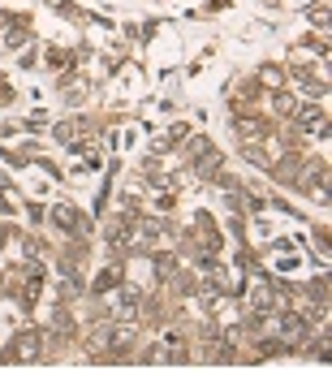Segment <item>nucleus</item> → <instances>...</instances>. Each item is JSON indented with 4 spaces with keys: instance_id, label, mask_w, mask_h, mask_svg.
<instances>
[{
    "instance_id": "7ed1b4c3",
    "label": "nucleus",
    "mask_w": 332,
    "mask_h": 388,
    "mask_svg": "<svg viewBox=\"0 0 332 388\" xmlns=\"http://www.w3.org/2000/svg\"><path fill=\"white\" fill-rule=\"evenodd\" d=\"M302 173H306V177H302V190H311L320 203H328V164H306Z\"/></svg>"
},
{
    "instance_id": "6e6552de",
    "label": "nucleus",
    "mask_w": 332,
    "mask_h": 388,
    "mask_svg": "<svg viewBox=\"0 0 332 388\" xmlns=\"http://www.w3.org/2000/svg\"><path fill=\"white\" fill-rule=\"evenodd\" d=\"M108 333H112V345H130L134 337H139V328H134V324H116V328H108Z\"/></svg>"
},
{
    "instance_id": "9b49d317",
    "label": "nucleus",
    "mask_w": 332,
    "mask_h": 388,
    "mask_svg": "<svg viewBox=\"0 0 332 388\" xmlns=\"http://www.w3.org/2000/svg\"><path fill=\"white\" fill-rule=\"evenodd\" d=\"M0 362H5V349H0Z\"/></svg>"
},
{
    "instance_id": "0eeeda50",
    "label": "nucleus",
    "mask_w": 332,
    "mask_h": 388,
    "mask_svg": "<svg viewBox=\"0 0 332 388\" xmlns=\"http://www.w3.org/2000/svg\"><path fill=\"white\" fill-rule=\"evenodd\" d=\"M259 87L281 91V87H285V69H281V65H263V69H259Z\"/></svg>"
},
{
    "instance_id": "39448f33",
    "label": "nucleus",
    "mask_w": 332,
    "mask_h": 388,
    "mask_svg": "<svg viewBox=\"0 0 332 388\" xmlns=\"http://www.w3.org/2000/svg\"><path fill=\"white\" fill-rule=\"evenodd\" d=\"M194 173H199L203 182H211V177H220V151H203V155H194Z\"/></svg>"
},
{
    "instance_id": "9d476101",
    "label": "nucleus",
    "mask_w": 332,
    "mask_h": 388,
    "mask_svg": "<svg viewBox=\"0 0 332 388\" xmlns=\"http://www.w3.org/2000/svg\"><path fill=\"white\" fill-rule=\"evenodd\" d=\"M5 100H13V87L5 82V78H0V104H5Z\"/></svg>"
},
{
    "instance_id": "f257e3e1",
    "label": "nucleus",
    "mask_w": 332,
    "mask_h": 388,
    "mask_svg": "<svg viewBox=\"0 0 332 388\" xmlns=\"http://www.w3.org/2000/svg\"><path fill=\"white\" fill-rule=\"evenodd\" d=\"M44 358V337L39 333H17L5 349V362H39Z\"/></svg>"
},
{
    "instance_id": "20e7f679",
    "label": "nucleus",
    "mask_w": 332,
    "mask_h": 388,
    "mask_svg": "<svg viewBox=\"0 0 332 388\" xmlns=\"http://www.w3.org/2000/svg\"><path fill=\"white\" fill-rule=\"evenodd\" d=\"M121 276H125V263H121V255H116L104 272H100V276H95V294H108V289H116V285H121Z\"/></svg>"
},
{
    "instance_id": "1a4fd4ad",
    "label": "nucleus",
    "mask_w": 332,
    "mask_h": 388,
    "mask_svg": "<svg viewBox=\"0 0 332 388\" xmlns=\"http://www.w3.org/2000/svg\"><path fill=\"white\" fill-rule=\"evenodd\" d=\"M306 17H311V22H320V30H328V0L311 5V9H306Z\"/></svg>"
},
{
    "instance_id": "f03ea898",
    "label": "nucleus",
    "mask_w": 332,
    "mask_h": 388,
    "mask_svg": "<svg viewBox=\"0 0 332 388\" xmlns=\"http://www.w3.org/2000/svg\"><path fill=\"white\" fill-rule=\"evenodd\" d=\"M294 121L306 130V134H320V139H328V112H324V104H298L294 108Z\"/></svg>"
},
{
    "instance_id": "423d86ee",
    "label": "nucleus",
    "mask_w": 332,
    "mask_h": 388,
    "mask_svg": "<svg viewBox=\"0 0 332 388\" xmlns=\"http://www.w3.org/2000/svg\"><path fill=\"white\" fill-rule=\"evenodd\" d=\"M268 95H272V112H277V116H294L298 100H294V95H289L285 87H281V91H268Z\"/></svg>"
}]
</instances>
